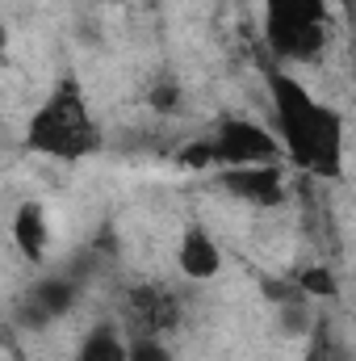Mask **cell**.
Masks as SVG:
<instances>
[{
  "label": "cell",
  "instance_id": "3",
  "mask_svg": "<svg viewBox=\"0 0 356 361\" xmlns=\"http://www.w3.org/2000/svg\"><path fill=\"white\" fill-rule=\"evenodd\" d=\"M265 47L276 68L310 63L331 47L327 0H265Z\"/></svg>",
  "mask_w": 356,
  "mask_h": 361
},
{
  "label": "cell",
  "instance_id": "11",
  "mask_svg": "<svg viewBox=\"0 0 356 361\" xmlns=\"http://www.w3.org/2000/svg\"><path fill=\"white\" fill-rule=\"evenodd\" d=\"M298 290L302 294H310V298H336L340 294V286H336V273L323 269V265H310V269L298 277Z\"/></svg>",
  "mask_w": 356,
  "mask_h": 361
},
{
  "label": "cell",
  "instance_id": "16",
  "mask_svg": "<svg viewBox=\"0 0 356 361\" xmlns=\"http://www.w3.org/2000/svg\"><path fill=\"white\" fill-rule=\"evenodd\" d=\"M8 47H13V34H8V21L0 17V63H4V55H8Z\"/></svg>",
  "mask_w": 356,
  "mask_h": 361
},
{
  "label": "cell",
  "instance_id": "1",
  "mask_svg": "<svg viewBox=\"0 0 356 361\" xmlns=\"http://www.w3.org/2000/svg\"><path fill=\"white\" fill-rule=\"evenodd\" d=\"M268 109H272V135L281 143V156H289L293 169L319 180L344 177V118L323 105L289 68H268Z\"/></svg>",
  "mask_w": 356,
  "mask_h": 361
},
{
  "label": "cell",
  "instance_id": "14",
  "mask_svg": "<svg viewBox=\"0 0 356 361\" xmlns=\"http://www.w3.org/2000/svg\"><path fill=\"white\" fill-rule=\"evenodd\" d=\"M177 85H160V89L151 92V105H155V114H168L172 105H177Z\"/></svg>",
  "mask_w": 356,
  "mask_h": 361
},
{
  "label": "cell",
  "instance_id": "17",
  "mask_svg": "<svg viewBox=\"0 0 356 361\" xmlns=\"http://www.w3.org/2000/svg\"><path fill=\"white\" fill-rule=\"evenodd\" d=\"M336 8H340V13H348V8H352V0H336Z\"/></svg>",
  "mask_w": 356,
  "mask_h": 361
},
{
  "label": "cell",
  "instance_id": "6",
  "mask_svg": "<svg viewBox=\"0 0 356 361\" xmlns=\"http://www.w3.org/2000/svg\"><path fill=\"white\" fill-rule=\"evenodd\" d=\"M126 319H130V336H164L168 328H177L180 307L164 286H134L126 298Z\"/></svg>",
  "mask_w": 356,
  "mask_h": 361
},
{
  "label": "cell",
  "instance_id": "4",
  "mask_svg": "<svg viewBox=\"0 0 356 361\" xmlns=\"http://www.w3.org/2000/svg\"><path fill=\"white\" fill-rule=\"evenodd\" d=\"M210 156H214V169H243V164L285 160L272 126L256 122V118H239V114L218 122V130L210 135Z\"/></svg>",
  "mask_w": 356,
  "mask_h": 361
},
{
  "label": "cell",
  "instance_id": "8",
  "mask_svg": "<svg viewBox=\"0 0 356 361\" xmlns=\"http://www.w3.org/2000/svg\"><path fill=\"white\" fill-rule=\"evenodd\" d=\"M13 248L30 261V265H42L46 261V248H51V219H46V206L42 202H21L13 210Z\"/></svg>",
  "mask_w": 356,
  "mask_h": 361
},
{
  "label": "cell",
  "instance_id": "15",
  "mask_svg": "<svg viewBox=\"0 0 356 361\" xmlns=\"http://www.w3.org/2000/svg\"><path fill=\"white\" fill-rule=\"evenodd\" d=\"M302 361H331V353H327V345H323V336H319V341H314V345L306 349V357H302Z\"/></svg>",
  "mask_w": 356,
  "mask_h": 361
},
{
  "label": "cell",
  "instance_id": "10",
  "mask_svg": "<svg viewBox=\"0 0 356 361\" xmlns=\"http://www.w3.org/2000/svg\"><path fill=\"white\" fill-rule=\"evenodd\" d=\"M76 302V286L63 281V277H51V281H38L34 290V311L38 319H55V315H68Z\"/></svg>",
  "mask_w": 356,
  "mask_h": 361
},
{
  "label": "cell",
  "instance_id": "5",
  "mask_svg": "<svg viewBox=\"0 0 356 361\" xmlns=\"http://www.w3.org/2000/svg\"><path fill=\"white\" fill-rule=\"evenodd\" d=\"M218 185H222L231 197H239L243 206H256V210H272V206H281V202H285V189H289L281 160H276V164L222 169V173H218Z\"/></svg>",
  "mask_w": 356,
  "mask_h": 361
},
{
  "label": "cell",
  "instance_id": "12",
  "mask_svg": "<svg viewBox=\"0 0 356 361\" xmlns=\"http://www.w3.org/2000/svg\"><path fill=\"white\" fill-rule=\"evenodd\" d=\"M126 361H177L164 336H130L126 341Z\"/></svg>",
  "mask_w": 356,
  "mask_h": 361
},
{
  "label": "cell",
  "instance_id": "13",
  "mask_svg": "<svg viewBox=\"0 0 356 361\" xmlns=\"http://www.w3.org/2000/svg\"><path fill=\"white\" fill-rule=\"evenodd\" d=\"M177 164H180V169H214V156H210V139H201V143H193L189 152H180Z\"/></svg>",
  "mask_w": 356,
  "mask_h": 361
},
{
  "label": "cell",
  "instance_id": "2",
  "mask_svg": "<svg viewBox=\"0 0 356 361\" xmlns=\"http://www.w3.org/2000/svg\"><path fill=\"white\" fill-rule=\"evenodd\" d=\"M21 147L55 164H76V160H89L92 152H101V122L76 76L55 80L51 92L30 109Z\"/></svg>",
  "mask_w": 356,
  "mask_h": 361
},
{
  "label": "cell",
  "instance_id": "7",
  "mask_svg": "<svg viewBox=\"0 0 356 361\" xmlns=\"http://www.w3.org/2000/svg\"><path fill=\"white\" fill-rule=\"evenodd\" d=\"M177 269H180V277H189V281H214V277L222 273V248H218V240H214L201 223H189V227L180 231Z\"/></svg>",
  "mask_w": 356,
  "mask_h": 361
},
{
  "label": "cell",
  "instance_id": "9",
  "mask_svg": "<svg viewBox=\"0 0 356 361\" xmlns=\"http://www.w3.org/2000/svg\"><path fill=\"white\" fill-rule=\"evenodd\" d=\"M126 341L130 336L117 324H96L76 345V357L72 361H126Z\"/></svg>",
  "mask_w": 356,
  "mask_h": 361
}]
</instances>
